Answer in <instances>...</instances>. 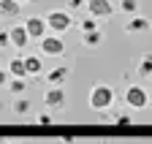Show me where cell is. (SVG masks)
I'll return each instance as SVG.
<instances>
[{
  "instance_id": "obj_15",
  "label": "cell",
  "mask_w": 152,
  "mask_h": 144,
  "mask_svg": "<svg viewBox=\"0 0 152 144\" xmlns=\"http://www.w3.org/2000/svg\"><path fill=\"white\" fill-rule=\"evenodd\" d=\"M82 44H84L87 49H95V46H101V44H103V30L98 27V30H90V33H82Z\"/></svg>"
},
{
  "instance_id": "obj_22",
  "label": "cell",
  "mask_w": 152,
  "mask_h": 144,
  "mask_svg": "<svg viewBox=\"0 0 152 144\" xmlns=\"http://www.w3.org/2000/svg\"><path fill=\"white\" fill-rule=\"evenodd\" d=\"M11 46V38H8V30H0V52Z\"/></svg>"
},
{
  "instance_id": "obj_5",
  "label": "cell",
  "mask_w": 152,
  "mask_h": 144,
  "mask_svg": "<svg viewBox=\"0 0 152 144\" xmlns=\"http://www.w3.org/2000/svg\"><path fill=\"white\" fill-rule=\"evenodd\" d=\"M65 103H68V93H65V87H60V84H52L44 93V106H46L49 112L65 109Z\"/></svg>"
},
{
  "instance_id": "obj_20",
  "label": "cell",
  "mask_w": 152,
  "mask_h": 144,
  "mask_svg": "<svg viewBox=\"0 0 152 144\" xmlns=\"http://www.w3.org/2000/svg\"><path fill=\"white\" fill-rule=\"evenodd\" d=\"M35 125H41V128H46V125H54V114L49 109H44L41 114H35Z\"/></svg>"
},
{
  "instance_id": "obj_8",
  "label": "cell",
  "mask_w": 152,
  "mask_h": 144,
  "mask_svg": "<svg viewBox=\"0 0 152 144\" xmlns=\"http://www.w3.org/2000/svg\"><path fill=\"white\" fill-rule=\"evenodd\" d=\"M122 30H125L128 35H144V33L152 30V19H149V16H141V14H133L130 19L125 22Z\"/></svg>"
},
{
  "instance_id": "obj_19",
  "label": "cell",
  "mask_w": 152,
  "mask_h": 144,
  "mask_svg": "<svg viewBox=\"0 0 152 144\" xmlns=\"http://www.w3.org/2000/svg\"><path fill=\"white\" fill-rule=\"evenodd\" d=\"M120 11H122L125 16L139 14V0H120Z\"/></svg>"
},
{
  "instance_id": "obj_25",
  "label": "cell",
  "mask_w": 152,
  "mask_h": 144,
  "mask_svg": "<svg viewBox=\"0 0 152 144\" xmlns=\"http://www.w3.org/2000/svg\"><path fill=\"white\" fill-rule=\"evenodd\" d=\"M60 141H63V144H73V136H71V133H65V136H60Z\"/></svg>"
},
{
  "instance_id": "obj_26",
  "label": "cell",
  "mask_w": 152,
  "mask_h": 144,
  "mask_svg": "<svg viewBox=\"0 0 152 144\" xmlns=\"http://www.w3.org/2000/svg\"><path fill=\"white\" fill-rule=\"evenodd\" d=\"M0 144H14V141L11 139H0Z\"/></svg>"
},
{
  "instance_id": "obj_4",
  "label": "cell",
  "mask_w": 152,
  "mask_h": 144,
  "mask_svg": "<svg viewBox=\"0 0 152 144\" xmlns=\"http://www.w3.org/2000/svg\"><path fill=\"white\" fill-rule=\"evenodd\" d=\"M38 49H41V55L46 57H63L65 55V38L63 35H54V33H46L41 41H38Z\"/></svg>"
},
{
  "instance_id": "obj_2",
  "label": "cell",
  "mask_w": 152,
  "mask_h": 144,
  "mask_svg": "<svg viewBox=\"0 0 152 144\" xmlns=\"http://www.w3.org/2000/svg\"><path fill=\"white\" fill-rule=\"evenodd\" d=\"M44 19H46L49 33H54V35H65V33L73 27V16H71V11H65V8H52Z\"/></svg>"
},
{
  "instance_id": "obj_14",
  "label": "cell",
  "mask_w": 152,
  "mask_h": 144,
  "mask_svg": "<svg viewBox=\"0 0 152 144\" xmlns=\"http://www.w3.org/2000/svg\"><path fill=\"white\" fill-rule=\"evenodd\" d=\"M6 71H8L11 79H27V71H25V60H22V55H19V57H11Z\"/></svg>"
},
{
  "instance_id": "obj_21",
  "label": "cell",
  "mask_w": 152,
  "mask_h": 144,
  "mask_svg": "<svg viewBox=\"0 0 152 144\" xmlns=\"http://www.w3.org/2000/svg\"><path fill=\"white\" fill-rule=\"evenodd\" d=\"M79 27H82V33H90V30H98V19H95V16H84V19L79 22Z\"/></svg>"
},
{
  "instance_id": "obj_13",
  "label": "cell",
  "mask_w": 152,
  "mask_h": 144,
  "mask_svg": "<svg viewBox=\"0 0 152 144\" xmlns=\"http://www.w3.org/2000/svg\"><path fill=\"white\" fill-rule=\"evenodd\" d=\"M111 122L117 128H128V125H133V112L130 109H114L111 106Z\"/></svg>"
},
{
  "instance_id": "obj_24",
  "label": "cell",
  "mask_w": 152,
  "mask_h": 144,
  "mask_svg": "<svg viewBox=\"0 0 152 144\" xmlns=\"http://www.w3.org/2000/svg\"><path fill=\"white\" fill-rule=\"evenodd\" d=\"M8 79H11V76H8V71H6V68H0V87H6Z\"/></svg>"
},
{
  "instance_id": "obj_11",
  "label": "cell",
  "mask_w": 152,
  "mask_h": 144,
  "mask_svg": "<svg viewBox=\"0 0 152 144\" xmlns=\"http://www.w3.org/2000/svg\"><path fill=\"white\" fill-rule=\"evenodd\" d=\"M136 76L139 79H152V52H144L136 63Z\"/></svg>"
},
{
  "instance_id": "obj_12",
  "label": "cell",
  "mask_w": 152,
  "mask_h": 144,
  "mask_svg": "<svg viewBox=\"0 0 152 144\" xmlns=\"http://www.w3.org/2000/svg\"><path fill=\"white\" fill-rule=\"evenodd\" d=\"M0 16L3 19L22 16V3H16V0H0Z\"/></svg>"
},
{
  "instance_id": "obj_23",
  "label": "cell",
  "mask_w": 152,
  "mask_h": 144,
  "mask_svg": "<svg viewBox=\"0 0 152 144\" xmlns=\"http://www.w3.org/2000/svg\"><path fill=\"white\" fill-rule=\"evenodd\" d=\"M68 8H71V11H79V8H84V0H68Z\"/></svg>"
},
{
  "instance_id": "obj_17",
  "label": "cell",
  "mask_w": 152,
  "mask_h": 144,
  "mask_svg": "<svg viewBox=\"0 0 152 144\" xmlns=\"http://www.w3.org/2000/svg\"><path fill=\"white\" fill-rule=\"evenodd\" d=\"M11 109H14V114H16V117H27V114L33 112V103H30L25 95H19V98L11 103Z\"/></svg>"
},
{
  "instance_id": "obj_10",
  "label": "cell",
  "mask_w": 152,
  "mask_h": 144,
  "mask_svg": "<svg viewBox=\"0 0 152 144\" xmlns=\"http://www.w3.org/2000/svg\"><path fill=\"white\" fill-rule=\"evenodd\" d=\"M68 76H71V65H57V68H52L49 74H46V82L63 87V84L68 82Z\"/></svg>"
},
{
  "instance_id": "obj_16",
  "label": "cell",
  "mask_w": 152,
  "mask_h": 144,
  "mask_svg": "<svg viewBox=\"0 0 152 144\" xmlns=\"http://www.w3.org/2000/svg\"><path fill=\"white\" fill-rule=\"evenodd\" d=\"M22 60H25V71H27V76H38V74H41L44 63H41V57H38V55H27V57H22Z\"/></svg>"
},
{
  "instance_id": "obj_28",
  "label": "cell",
  "mask_w": 152,
  "mask_h": 144,
  "mask_svg": "<svg viewBox=\"0 0 152 144\" xmlns=\"http://www.w3.org/2000/svg\"><path fill=\"white\" fill-rule=\"evenodd\" d=\"M101 144H109V141H101Z\"/></svg>"
},
{
  "instance_id": "obj_3",
  "label": "cell",
  "mask_w": 152,
  "mask_h": 144,
  "mask_svg": "<svg viewBox=\"0 0 152 144\" xmlns=\"http://www.w3.org/2000/svg\"><path fill=\"white\" fill-rule=\"evenodd\" d=\"M122 103H125V109H130V112H144L149 106V93L141 84H128L125 95H122Z\"/></svg>"
},
{
  "instance_id": "obj_1",
  "label": "cell",
  "mask_w": 152,
  "mask_h": 144,
  "mask_svg": "<svg viewBox=\"0 0 152 144\" xmlns=\"http://www.w3.org/2000/svg\"><path fill=\"white\" fill-rule=\"evenodd\" d=\"M117 103V93L114 87L106 84V82H95L90 87V109L92 112H103V109H111Z\"/></svg>"
},
{
  "instance_id": "obj_18",
  "label": "cell",
  "mask_w": 152,
  "mask_h": 144,
  "mask_svg": "<svg viewBox=\"0 0 152 144\" xmlns=\"http://www.w3.org/2000/svg\"><path fill=\"white\" fill-rule=\"evenodd\" d=\"M6 87H8V93H11L14 98H19V95H25V93H27L30 82H27V79H8Z\"/></svg>"
},
{
  "instance_id": "obj_9",
  "label": "cell",
  "mask_w": 152,
  "mask_h": 144,
  "mask_svg": "<svg viewBox=\"0 0 152 144\" xmlns=\"http://www.w3.org/2000/svg\"><path fill=\"white\" fill-rule=\"evenodd\" d=\"M8 38H11V46H14V49H19V52L30 46V35H27L25 25H14V27L8 30Z\"/></svg>"
},
{
  "instance_id": "obj_27",
  "label": "cell",
  "mask_w": 152,
  "mask_h": 144,
  "mask_svg": "<svg viewBox=\"0 0 152 144\" xmlns=\"http://www.w3.org/2000/svg\"><path fill=\"white\" fill-rule=\"evenodd\" d=\"M16 3H22V6H25V3H33V0H16Z\"/></svg>"
},
{
  "instance_id": "obj_6",
  "label": "cell",
  "mask_w": 152,
  "mask_h": 144,
  "mask_svg": "<svg viewBox=\"0 0 152 144\" xmlns=\"http://www.w3.org/2000/svg\"><path fill=\"white\" fill-rule=\"evenodd\" d=\"M84 8L95 19H109V16H114V11H117L111 0H84Z\"/></svg>"
},
{
  "instance_id": "obj_7",
  "label": "cell",
  "mask_w": 152,
  "mask_h": 144,
  "mask_svg": "<svg viewBox=\"0 0 152 144\" xmlns=\"http://www.w3.org/2000/svg\"><path fill=\"white\" fill-rule=\"evenodd\" d=\"M25 30H27V35H30V41H33V38H35V41H41L44 35L49 33L44 14H33V16H27V19H25Z\"/></svg>"
}]
</instances>
